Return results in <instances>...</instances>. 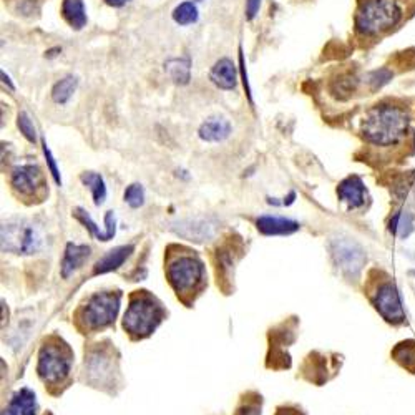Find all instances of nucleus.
Instances as JSON below:
<instances>
[{
	"mask_svg": "<svg viewBox=\"0 0 415 415\" xmlns=\"http://www.w3.org/2000/svg\"><path fill=\"white\" fill-rule=\"evenodd\" d=\"M412 274H415V271H412Z\"/></svg>",
	"mask_w": 415,
	"mask_h": 415,
	"instance_id": "obj_41",
	"label": "nucleus"
},
{
	"mask_svg": "<svg viewBox=\"0 0 415 415\" xmlns=\"http://www.w3.org/2000/svg\"><path fill=\"white\" fill-rule=\"evenodd\" d=\"M62 52V48H52V50H48L47 52V57L48 58H52V57H55V55H58V53Z\"/></svg>",
	"mask_w": 415,
	"mask_h": 415,
	"instance_id": "obj_39",
	"label": "nucleus"
},
{
	"mask_svg": "<svg viewBox=\"0 0 415 415\" xmlns=\"http://www.w3.org/2000/svg\"><path fill=\"white\" fill-rule=\"evenodd\" d=\"M11 183L14 190L22 196H37L43 188L42 170L36 163H23L12 170Z\"/></svg>",
	"mask_w": 415,
	"mask_h": 415,
	"instance_id": "obj_11",
	"label": "nucleus"
},
{
	"mask_svg": "<svg viewBox=\"0 0 415 415\" xmlns=\"http://www.w3.org/2000/svg\"><path fill=\"white\" fill-rule=\"evenodd\" d=\"M258 230L263 235H291L299 230V225L279 216H261L258 218Z\"/></svg>",
	"mask_w": 415,
	"mask_h": 415,
	"instance_id": "obj_18",
	"label": "nucleus"
},
{
	"mask_svg": "<svg viewBox=\"0 0 415 415\" xmlns=\"http://www.w3.org/2000/svg\"><path fill=\"white\" fill-rule=\"evenodd\" d=\"M42 248V235L27 220H11L2 226V249L14 254H33Z\"/></svg>",
	"mask_w": 415,
	"mask_h": 415,
	"instance_id": "obj_7",
	"label": "nucleus"
},
{
	"mask_svg": "<svg viewBox=\"0 0 415 415\" xmlns=\"http://www.w3.org/2000/svg\"><path fill=\"white\" fill-rule=\"evenodd\" d=\"M2 82H4V85H7L9 88H11V90H16V85H14L11 77H9L6 72H2Z\"/></svg>",
	"mask_w": 415,
	"mask_h": 415,
	"instance_id": "obj_37",
	"label": "nucleus"
},
{
	"mask_svg": "<svg viewBox=\"0 0 415 415\" xmlns=\"http://www.w3.org/2000/svg\"><path fill=\"white\" fill-rule=\"evenodd\" d=\"M390 78H392V73L389 70H375L367 77V82L370 83V90H379L382 88L385 83H389Z\"/></svg>",
	"mask_w": 415,
	"mask_h": 415,
	"instance_id": "obj_31",
	"label": "nucleus"
},
{
	"mask_svg": "<svg viewBox=\"0 0 415 415\" xmlns=\"http://www.w3.org/2000/svg\"><path fill=\"white\" fill-rule=\"evenodd\" d=\"M82 181H83V185L88 186L92 190L93 201H95V205L100 206L107 198V186H105V181H103V178L98 175V173L88 171V173H83L82 175Z\"/></svg>",
	"mask_w": 415,
	"mask_h": 415,
	"instance_id": "obj_25",
	"label": "nucleus"
},
{
	"mask_svg": "<svg viewBox=\"0 0 415 415\" xmlns=\"http://www.w3.org/2000/svg\"><path fill=\"white\" fill-rule=\"evenodd\" d=\"M200 138L203 141L218 143L231 135V125L225 118H210L200 126Z\"/></svg>",
	"mask_w": 415,
	"mask_h": 415,
	"instance_id": "obj_17",
	"label": "nucleus"
},
{
	"mask_svg": "<svg viewBox=\"0 0 415 415\" xmlns=\"http://www.w3.org/2000/svg\"><path fill=\"white\" fill-rule=\"evenodd\" d=\"M239 65H241V75H243V83H244V88H246V95H248L249 102L253 103V98H251V88H249V83H248V75H246V65H244V55H243V50L239 48Z\"/></svg>",
	"mask_w": 415,
	"mask_h": 415,
	"instance_id": "obj_35",
	"label": "nucleus"
},
{
	"mask_svg": "<svg viewBox=\"0 0 415 415\" xmlns=\"http://www.w3.org/2000/svg\"><path fill=\"white\" fill-rule=\"evenodd\" d=\"M42 146H43V155H45V160H47V165H48V170H50L53 180H55L57 185H62V178H60V171H58L57 168V163H55V158L52 156V151L50 148H48L47 141L42 140Z\"/></svg>",
	"mask_w": 415,
	"mask_h": 415,
	"instance_id": "obj_33",
	"label": "nucleus"
},
{
	"mask_svg": "<svg viewBox=\"0 0 415 415\" xmlns=\"http://www.w3.org/2000/svg\"><path fill=\"white\" fill-rule=\"evenodd\" d=\"M215 228V223H211L206 218H188L173 225V231L175 233L190 241H196V243H203V241L213 238Z\"/></svg>",
	"mask_w": 415,
	"mask_h": 415,
	"instance_id": "obj_12",
	"label": "nucleus"
},
{
	"mask_svg": "<svg viewBox=\"0 0 415 415\" xmlns=\"http://www.w3.org/2000/svg\"><path fill=\"white\" fill-rule=\"evenodd\" d=\"M409 130V115L394 105H377L365 115L362 135L370 145L392 146L405 138Z\"/></svg>",
	"mask_w": 415,
	"mask_h": 415,
	"instance_id": "obj_1",
	"label": "nucleus"
},
{
	"mask_svg": "<svg viewBox=\"0 0 415 415\" xmlns=\"http://www.w3.org/2000/svg\"><path fill=\"white\" fill-rule=\"evenodd\" d=\"M62 16L68 22V26L75 31H82L87 26V12L83 0H63Z\"/></svg>",
	"mask_w": 415,
	"mask_h": 415,
	"instance_id": "obj_20",
	"label": "nucleus"
},
{
	"mask_svg": "<svg viewBox=\"0 0 415 415\" xmlns=\"http://www.w3.org/2000/svg\"><path fill=\"white\" fill-rule=\"evenodd\" d=\"M330 251H333V258L335 264L339 266V269L344 274L352 276V278H357L365 266V261H367V256H365L362 246L349 238L333 239Z\"/></svg>",
	"mask_w": 415,
	"mask_h": 415,
	"instance_id": "obj_9",
	"label": "nucleus"
},
{
	"mask_svg": "<svg viewBox=\"0 0 415 415\" xmlns=\"http://www.w3.org/2000/svg\"><path fill=\"white\" fill-rule=\"evenodd\" d=\"M166 276L171 288L176 291L178 298L188 303L186 298L198 294L205 286L206 271L203 261L191 251L183 249V253L170 254L166 266Z\"/></svg>",
	"mask_w": 415,
	"mask_h": 415,
	"instance_id": "obj_2",
	"label": "nucleus"
},
{
	"mask_svg": "<svg viewBox=\"0 0 415 415\" xmlns=\"http://www.w3.org/2000/svg\"><path fill=\"white\" fill-rule=\"evenodd\" d=\"M105 2L112 7H122V6H125L126 2H130V0H105Z\"/></svg>",
	"mask_w": 415,
	"mask_h": 415,
	"instance_id": "obj_38",
	"label": "nucleus"
},
{
	"mask_svg": "<svg viewBox=\"0 0 415 415\" xmlns=\"http://www.w3.org/2000/svg\"><path fill=\"white\" fill-rule=\"evenodd\" d=\"M113 370H115V364H113L110 349L98 344V347L88 352L85 357V372L88 382L95 385V387H107V385L113 382V374H115Z\"/></svg>",
	"mask_w": 415,
	"mask_h": 415,
	"instance_id": "obj_10",
	"label": "nucleus"
},
{
	"mask_svg": "<svg viewBox=\"0 0 415 415\" xmlns=\"http://www.w3.org/2000/svg\"><path fill=\"white\" fill-rule=\"evenodd\" d=\"M163 318L165 309L155 296L148 291H135L130 296V306L123 318V328L131 338L143 339L160 325Z\"/></svg>",
	"mask_w": 415,
	"mask_h": 415,
	"instance_id": "obj_3",
	"label": "nucleus"
},
{
	"mask_svg": "<svg viewBox=\"0 0 415 415\" xmlns=\"http://www.w3.org/2000/svg\"><path fill=\"white\" fill-rule=\"evenodd\" d=\"M276 415H304V414L299 412V410H296V409L283 407V409L278 410V414H276Z\"/></svg>",
	"mask_w": 415,
	"mask_h": 415,
	"instance_id": "obj_36",
	"label": "nucleus"
},
{
	"mask_svg": "<svg viewBox=\"0 0 415 415\" xmlns=\"http://www.w3.org/2000/svg\"><path fill=\"white\" fill-rule=\"evenodd\" d=\"M392 357L404 369L415 374V340H404V343L395 345V349L392 350Z\"/></svg>",
	"mask_w": 415,
	"mask_h": 415,
	"instance_id": "obj_23",
	"label": "nucleus"
},
{
	"mask_svg": "<svg viewBox=\"0 0 415 415\" xmlns=\"http://www.w3.org/2000/svg\"><path fill=\"white\" fill-rule=\"evenodd\" d=\"M415 230V216L410 211L399 210L397 213L392 215L389 221V231L399 239L409 238Z\"/></svg>",
	"mask_w": 415,
	"mask_h": 415,
	"instance_id": "obj_22",
	"label": "nucleus"
},
{
	"mask_svg": "<svg viewBox=\"0 0 415 415\" xmlns=\"http://www.w3.org/2000/svg\"><path fill=\"white\" fill-rule=\"evenodd\" d=\"M370 301H372L377 313L382 316L387 323L400 325L407 320V316H405V309L402 306V299H400V293L394 281H382V283L375 286L374 293L370 294Z\"/></svg>",
	"mask_w": 415,
	"mask_h": 415,
	"instance_id": "obj_8",
	"label": "nucleus"
},
{
	"mask_svg": "<svg viewBox=\"0 0 415 415\" xmlns=\"http://www.w3.org/2000/svg\"><path fill=\"white\" fill-rule=\"evenodd\" d=\"M338 196L340 201L349 206V210H357V208L364 206L367 190H365L362 180L359 176L352 175L339 183Z\"/></svg>",
	"mask_w": 415,
	"mask_h": 415,
	"instance_id": "obj_13",
	"label": "nucleus"
},
{
	"mask_svg": "<svg viewBox=\"0 0 415 415\" xmlns=\"http://www.w3.org/2000/svg\"><path fill=\"white\" fill-rule=\"evenodd\" d=\"M165 72L176 85H188L191 80V62L190 58H170L165 63Z\"/></svg>",
	"mask_w": 415,
	"mask_h": 415,
	"instance_id": "obj_21",
	"label": "nucleus"
},
{
	"mask_svg": "<svg viewBox=\"0 0 415 415\" xmlns=\"http://www.w3.org/2000/svg\"><path fill=\"white\" fill-rule=\"evenodd\" d=\"M125 201L131 208H140L145 203V191H143L141 185H130L125 190Z\"/></svg>",
	"mask_w": 415,
	"mask_h": 415,
	"instance_id": "obj_29",
	"label": "nucleus"
},
{
	"mask_svg": "<svg viewBox=\"0 0 415 415\" xmlns=\"http://www.w3.org/2000/svg\"><path fill=\"white\" fill-rule=\"evenodd\" d=\"M355 88H357V78L344 77V78H340L338 83H335L333 90L339 98H345V97H349L352 92H355Z\"/></svg>",
	"mask_w": 415,
	"mask_h": 415,
	"instance_id": "obj_30",
	"label": "nucleus"
},
{
	"mask_svg": "<svg viewBox=\"0 0 415 415\" xmlns=\"http://www.w3.org/2000/svg\"><path fill=\"white\" fill-rule=\"evenodd\" d=\"M75 218L78 220V221H82L83 225H85V228L87 230H90V233L95 236L97 239H100V241H110V238H108V236L105 235V233H102L100 230H98V226L93 223V220H92V216L90 215H87L85 211L82 210V208H77L75 210Z\"/></svg>",
	"mask_w": 415,
	"mask_h": 415,
	"instance_id": "obj_28",
	"label": "nucleus"
},
{
	"mask_svg": "<svg viewBox=\"0 0 415 415\" xmlns=\"http://www.w3.org/2000/svg\"><path fill=\"white\" fill-rule=\"evenodd\" d=\"M198 9L193 2H183L173 11V21L178 26H191L198 21Z\"/></svg>",
	"mask_w": 415,
	"mask_h": 415,
	"instance_id": "obj_26",
	"label": "nucleus"
},
{
	"mask_svg": "<svg viewBox=\"0 0 415 415\" xmlns=\"http://www.w3.org/2000/svg\"><path fill=\"white\" fill-rule=\"evenodd\" d=\"M17 126H18V130H21L22 135L26 136L28 141H31V143L37 141V130H36V126H33L31 117H28L26 112L18 113Z\"/></svg>",
	"mask_w": 415,
	"mask_h": 415,
	"instance_id": "obj_27",
	"label": "nucleus"
},
{
	"mask_svg": "<svg viewBox=\"0 0 415 415\" xmlns=\"http://www.w3.org/2000/svg\"><path fill=\"white\" fill-rule=\"evenodd\" d=\"M235 415H261V397L258 395L256 400H244L236 410Z\"/></svg>",
	"mask_w": 415,
	"mask_h": 415,
	"instance_id": "obj_32",
	"label": "nucleus"
},
{
	"mask_svg": "<svg viewBox=\"0 0 415 415\" xmlns=\"http://www.w3.org/2000/svg\"><path fill=\"white\" fill-rule=\"evenodd\" d=\"M120 301V291H102V293L90 296L77 311L78 328L88 333L108 328L115 323Z\"/></svg>",
	"mask_w": 415,
	"mask_h": 415,
	"instance_id": "obj_5",
	"label": "nucleus"
},
{
	"mask_svg": "<svg viewBox=\"0 0 415 415\" xmlns=\"http://www.w3.org/2000/svg\"><path fill=\"white\" fill-rule=\"evenodd\" d=\"M210 78L221 90H235L238 85V68L230 58H221L211 68Z\"/></svg>",
	"mask_w": 415,
	"mask_h": 415,
	"instance_id": "obj_14",
	"label": "nucleus"
},
{
	"mask_svg": "<svg viewBox=\"0 0 415 415\" xmlns=\"http://www.w3.org/2000/svg\"><path fill=\"white\" fill-rule=\"evenodd\" d=\"M196 2H201V0H196Z\"/></svg>",
	"mask_w": 415,
	"mask_h": 415,
	"instance_id": "obj_40",
	"label": "nucleus"
},
{
	"mask_svg": "<svg viewBox=\"0 0 415 415\" xmlns=\"http://www.w3.org/2000/svg\"><path fill=\"white\" fill-rule=\"evenodd\" d=\"M37 399L31 389H21L14 394L11 402L4 410V415H36Z\"/></svg>",
	"mask_w": 415,
	"mask_h": 415,
	"instance_id": "obj_15",
	"label": "nucleus"
},
{
	"mask_svg": "<svg viewBox=\"0 0 415 415\" xmlns=\"http://www.w3.org/2000/svg\"><path fill=\"white\" fill-rule=\"evenodd\" d=\"M261 7V0H246V18L253 21L258 16Z\"/></svg>",
	"mask_w": 415,
	"mask_h": 415,
	"instance_id": "obj_34",
	"label": "nucleus"
},
{
	"mask_svg": "<svg viewBox=\"0 0 415 415\" xmlns=\"http://www.w3.org/2000/svg\"><path fill=\"white\" fill-rule=\"evenodd\" d=\"M73 364V352L67 343L58 338L45 340L38 354L37 372L43 382L58 385L70 375Z\"/></svg>",
	"mask_w": 415,
	"mask_h": 415,
	"instance_id": "obj_6",
	"label": "nucleus"
},
{
	"mask_svg": "<svg viewBox=\"0 0 415 415\" xmlns=\"http://www.w3.org/2000/svg\"><path fill=\"white\" fill-rule=\"evenodd\" d=\"M399 0H365L355 16V31L364 37H375L389 32L402 18Z\"/></svg>",
	"mask_w": 415,
	"mask_h": 415,
	"instance_id": "obj_4",
	"label": "nucleus"
},
{
	"mask_svg": "<svg viewBox=\"0 0 415 415\" xmlns=\"http://www.w3.org/2000/svg\"><path fill=\"white\" fill-rule=\"evenodd\" d=\"M90 258V248L85 244H73L70 243L65 249V256L62 261V276L68 278V276L80 269L85 261Z\"/></svg>",
	"mask_w": 415,
	"mask_h": 415,
	"instance_id": "obj_16",
	"label": "nucleus"
},
{
	"mask_svg": "<svg viewBox=\"0 0 415 415\" xmlns=\"http://www.w3.org/2000/svg\"><path fill=\"white\" fill-rule=\"evenodd\" d=\"M133 253V246H120V248H115L103 256V258L98 261L95 266V274H105L110 273V271H115L120 268V266L128 259V256Z\"/></svg>",
	"mask_w": 415,
	"mask_h": 415,
	"instance_id": "obj_19",
	"label": "nucleus"
},
{
	"mask_svg": "<svg viewBox=\"0 0 415 415\" xmlns=\"http://www.w3.org/2000/svg\"><path fill=\"white\" fill-rule=\"evenodd\" d=\"M78 80L77 77L68 75L62 80H58L52 88V98L53 102L58 103V105H65V103L73 97V93L77 90Z\"/></svg>",
	"mask_w": 415,
	"mask_h": 415,
	"instance_id": "obj_24",
	"label": "nucleus"
}]
</instances>
